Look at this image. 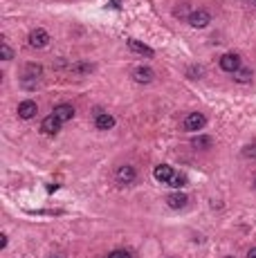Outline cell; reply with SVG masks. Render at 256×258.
<instances>
[{"mask_svg":"<svg viewBox=\"0 0 256 258\" xmlns=\"http://www.w3.org/2000/svg\"><path fill=\"white\" fill-rule=\"evenodd\" d=\"M7 247V236H0V249H5Z\"/></svg>","mask_w":256,"mask_h":258,"instance_id":"22","label":"cell"},{"mask_svg":"<svg viewBox=\"0 0 256 258\" xmlns=\"http://www.w3.org/2000/svg\"><path fill=\"white\" fill-rule=\"evenodd\" d=\"M243 157H256V144L245 148V151H243Z\"/></svg>","mask_w":256,"mask_h":258,"instance_id":"21","label":"cell"},{"mask_svg":"<svg viewBox=\"0 0 256 258\" xmlns=\"http://www.w3.org/2000/svg\"><path fill=\"white\" fill-rule=\"evenodd\" d=\"M225 258H234V256H225Z\"/></svg>","mask_w":256,"mask_h":258,"instance_id":"24","label":"cell"},{"mask_svg":"<svg viewBox=\"0 0 256 258\" xmlns=\"http://www.w3.org/2000/svg\"><path fill=\"white\" fill-rule=\"evenodd\" d=\"M185 184H187V178H185V175L176 173V175H173V180H171V182H168L166 186H173V189H180V186H185Z\"/></svg>","mask_w":256,"mask_h":258,"instance_id":"18","label":"cell"},{"mask_svg":"<svg viewBox=\"0 0 256 258\" xmlns=\"http://www.w3.org/2000/svg\"><path fill=\"white\" fill-rule=\"evenodd\" d=\"M187 202H189V198H187L185 193H171V195L166 198V204H168L171 209H182Z\"/></svg>","mask_w":256,"mask_h":258,"instance_id":"12","label":"cell"},{"mask_svg":"<svg viewBox=\"0 0 256 258\" xmlns=\"http://www.w3.org/2000/svg\"><path fill=\"white\" fill-rule=\"evenodd\" d=\"M41 72H43V68L41 65H34V63H30L25 68V76H32V79H36V76H41Z\"/></svg>","mask_w":256,"mask_h":258,"instance_id":"17","label":"cell"},{"mask_svg":"<svg viewBox=\"0 0 256 258\" xmlns=\"http://www.w3.org/2000/svg\"><path fill=\"white\" fill-rule=\"evenodd\" d=\"M173 175H176V171H173L168 164H160V166H155V171H153V178H155L157 182H162V184L171 182Z\"/></svg>","mask_w":256,"mask_h":258,"instance_id":"7","label":"cell"},{"mask_svg":"<svg viewBox=\"0 0 256 258\" xmlns=\"http://www.w3.org/2000/svg\"><path fill=\"white\" fill-rule=\"evenodd\" d=\"M247 258H256V247H252V249L247 251Z\"/></svg>","mask_w":256,"mask_h":258,"instance_id":"23","label":"cell"},{"mask_svg":"<svg viewBox=\"0 0 256 258\" xmlns=\"http://www.w3.org/2000/svg\"><path fill=\"white\" fill-rule=\"evenodd\" d=\"M191 146L193 148H200V151H207V148L214 146V140H211V137H207V135H198V137H193V140H191Z\"/></svg>","mask_w":256,"mask_h":258,"instance_id":"14","label":"cell"},{"mask_svg":"<svg viewBox=\"0 0 256 258\" xmlns=\"http://www.w3.org/2000/svg\"><path fill=\"white\" fill-rule=\"evenodd\" d=\"M187 21H189L191 27L202 30V27H207L211 23V14L207 12V9H196V12H191L189 16H187Z\"/></svg>","mask_w":256,"mask_h":258,"instance_id":"2","label":"cell"},{"mask_svg":"<svg viewBox=\"0 0 256 258\" xmlns=\"http://www.w3.org/2000/svg\"><path fill=\"white\" fill-rule=\"evenodd\" d=\"M95 126L99 128V131H110V128L115 126V117L108 112H97L95 114Z\"/></svg>","mask_w":256,"mask_h":258,"instance_id":"8","label":"cell"},{"mask_svg":"<svg viewBox=\"0 0 256 258\" xmlns=\"http://www.w3.org/2000/svg\"><path fill=\"white\" fill-rule=\"evenodd\" d=\"M207 126V117L202 112H189L185 117V121H182V128L189 133H196V131H202V128Z\"/></svg>","mask_w":256,"mask_h":258,"instance_id":"1","label":"cell"},{"mask_svg":"<svg viewBox=\"0 0 256 258\" xmlns=\"http://www.w3.org/2000/svg\"><path fill=\"white\" fill-rule=\"evenodd\" d=\"M117 182L119 184H133L135 182V178H137V171L133 169V166H128V164H124V166H119L117 169Z\"/></svg>","mask_w":256,"mask_h":258,"instance_id":"5","label":"cell"},{"mask_svg":"<svg viewBox=\"0 0 256 258\" xmlns=\"http://www.w3.org/2000/svg\"><path fill=\"white\" fill-rule=\"evenodd\" d=\"M36 112H38V106L34 101H30V99L18 103V117H21V119H32Z\"/></svg>","mask_w":256,"mask_h":258,"instance_id":"9","label":"cell"},{"mask_svg":"<svg viewBox=\"0 0 256 258\" xmlns=\"http://www.w3.org/2000/svg\"><path fill=\"white\" fill-rule=\"evenodd\" d=\"M108 258H133L130 251H124V249H115L113 254H108Z\"/></svg>","mask_w":256,"mask_h":258,"instance_id":"20","label":"cell"},{"mask_svg":"<svg viewBox=\"0 0 256 258\" xmlns=\"http://www.w3.org/2000/svg\"><path fill=\"white\" fill-rule=\"evenodd\" d=\"M47 43H50V34H47L43 27H36V30L30 32V45L32 47L43 50V47H47Z\"/></svg>","mask_w":256,"mask_h":258,"instance_id":"4","label":"cell"},{"mask_svg":"<svg viewBox=\"0 0 256 258\" xmlns=\"http://www.w3.org/2000/svg\"><path fill=\"white\" fill-rule=\"evenodd\" d=\"M128 47H130L133 52H137V54H144V56H153V54H155V52H153L148 45H144V43L135 41V38H130V41H128Z\"/></svg>","mask_w":256,"mask_h":258,"instance_id":"13","label":"cell"},{"mask_svg":"<svg viewBox=\"0 0 256 258\" xmlns=\"http://www.w3.org/2000/svg\"><path fill=\"white\" fill-rule=\"evenodd\" d=\"M153 76H155V72H153L151 68H144V65L135 68V72H133V79L137 81V83H151Z\"/></svg>","mask_w":256,"mask_h":258,"instance_id":"11","label":"cell"},{"mask_svg":"<svg viewBox=\"0 0 256 258\" xmlns=\"http://www.w3.org/2000/svg\"><path fill=\"white\" fill-rule=\"evenodd\" d=\"M252 3H254V5H256V0H252Z\"/></svg>","mask_w":256,"mask_h":258,"instance_id":"25","label":"cell"},{"mask_svg":"<svg viewBox=\"0 0 256 258\" xmlns=\"http://www.w3.org/2000/svg\"><path fill=\"white\" fill-rule=\"evenodd\" d=\"M220 70L223 72H229V74H236L240 70V56L234 54V52H229V54H223L220 56Z\"/></svg>","mask_w":256,"mask_h":258,"instance_id":"3","label":"cell"},{"mask_svg":"<svg viewBox=\"0 0 256 258\" xmlns=\"http://www.w3.org/2000/svg\"><path fill=\"white\" fill-rule=\"evenodd\" d=\"M61 119L56 117V114H50V117H45L43 119V123H41V131L45 133V135H56V133L61 131Z\"/></svg>","mask_w":256,"mask_h":258,"instance_id":"6","label":"cell"},{"mask_svg":"<svg viewBox=\"0 0 256 258\" xmlns=\"http://www.w3.org/2000/svg\"><path fill=\"white\" fill-rule=\"evenodd\" d=\"M254 186H256V180H254Z\"/></svg>","mask_w":256,"mask_h":258,"instance_id":"26","label":"cell"},{"mask_svg":"<svg viewBox=\"0 0 256 258\" xmlns=\"http://www.w3.org/2000/svg\"><path fill=\"white\" fill-rule=\"evenodd\" d=\"M0 54H3L5 61H12L14 59V52H12V47H9L7 43H3V45H0Z\"/></svg>","mask_w":256,"mask_h":258,"instance_id":"19","label":"cell"},{"mask_svg":"<svg viewBox=\"0 0 256 258\" xmlns=\"http://www.w3.org/2000/svg\"><path fill=\"white\" fill-rule=\"evenodd\" d=\"M234 81H236V83H249V81H252V70H249V68H240L238 72L234 74Z\"/></svg>","mask_w":256,"mask_h":258,"instance_id":"15","label":"cell"},{"mask_svg":"<svg viewBox=\"0 0 256 258\" xmlns=\"http://www.w3.org/2000/svg\"><path fill=\"white\" fill-rule=\"evenodd\" d=\"M95 70V65H90V63H74L72 65V72H76V74H90Z\"/></svg>","mask_w":256,"mask_h":258,"instance_id":"16","label":"cell"},{"mask_svg":"<svg viewBox=\"0 0 256 258\" xmlns=\"http://www.w3.org/2000/svg\"><path fill=\"white\" fill-rule=\"evenodd\" d=\"M52 114H56V117L61 119V121H70L72 117H74V108L70 106V103H59V106H54V110H52Z\"/></svg>","mask_w":256,"mask_h":258,"instance_id":"10","label":"cell"}]
</instances>
